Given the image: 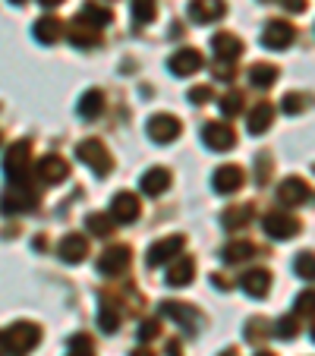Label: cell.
<instances>
[{
	"instance_id": "cell-1",
	"label": "cell",
	"mask_w": 315,
	"mask_h": 356,
	"mask_svg": "<svg viewBox=\"0 0 315 356\" xmlns=\"http://www.w3.org/2000/svg\"><path fill=\"white\" fill-rule=\"evenodd\" d=\"M3 337H7V353L10 356H26L29 350L41 341V328L32 325V322H16L3 331Z\"/></svg>"
},
{
	"instance_id": "cell-2",
	"label": "cell",
	"mask_w": 315,
	"mask_h": 356,
	"mask_svg": "<svg viewBox=\"0 0 315 356\" xmlns=\"http://www.w3.org/2000/svg\"><path fill=\"white\" fill-rule=\"evenodd\" d=\"M29 164H32V145L22 139L10 145L7 158H3V174L10 183H29Z\"/></svg>"
},
{
	"instance_id": "cell-3",
	"label": "cell",
	"mask_w": 315,
	"mask_h": 356,
	"mask_svg": "<svg viewBox=\"0 0 315 356\" xmlns=\"http://www.w3.org/2000/svg\"><path fill=\"white\" fill-rule=\"evenodd\" d=\"M76 155H79V161L88 164V168H92L98 177H108L111 168H114L111 152L104 148V142H101V139H82L79 148H76Z\"/></svg>"
},
{
	"instance_id": "cell-4",
	"label": "cell",
	"mask_w": 315,
	"mask_h": 356,
	"mask_svg": "<svg viewBox=\"0 0 315 356\" xmlns=\"http://www.w3.org/2000/svg\"><path fill=\"white\" fill-rule=\"evenodd\" d=\"M35 205H38V193L29 183H13V189H7L3 199H0L3 215H22V211H32Z\"/></svg>"
},
{
	"instance_id": "cell-5",
	"label": "cell",
	"mask_w": 315,
	"mask_h": 356,
	"mask_svg": "<svg viewBox=\"0 0 315 356\" xmlns=\"http://www.w3.org/2000/svg\"><path fill=\"white\" fill-rule=\"evenodd\" d=\"M145 129H148V139L158 142V145H170V142H177L183 133L180 120H177L174 114H154Z\"/></svg>"
},
{
	"instance_id": "cell-6",
	"label": "cell",
	"mask_w": 315,
	"mask_h": 356,
	"mask_svg": "<svg viewBox=\"0 0 315 356\" xmlns=\"http://www.w3.org/2000/svg\"><path fill=\"white\" fill-rule=\"evenodd\" d=\"M129 262H133V252H129V246H108L104 252H101L98 259V271L108 277H117L123 275V271L129 268Z\"/></svg>"
},
{
	"instance_id": "cell-7",
	"label": "cell",
	"mask_w": 315,
	"mask_h": 356,
	"mask_svg": "<svg viewBox=\"0 0 315 356\" xmlns=\"http://www.w3.org/2000/svg\"><path fill=\"white\" fill-rule=\"evenodd\" d=\"M261 227H265V234H268L271 240H290V236L300 234V221H296L293 215H287V211H271V215H265Z\"/></svg>"
},
{
	"instance_id": "cell-8",
	"label": "cell",
	"mask_w": 315,
	"mask_h": 356,
	"mask_svg": "<svg viewBox=\"0 0 315 356\" xmlns=\"http://www.w3.org/2000/svg\"><path fill=\"white\" fill-rule=\"evenodd\" d=\"M183 246H186V240H183L180 234L164 236V240H158L152 249H148V265H152V268H161L164 262H174V259L183 252Z\"/></svg>"
},
{
	"instance_id": "cell-9",
	"label": "cell",
	"mask_w": 315,
	"mask_h": 356,
	"mask_svg": "<svg viewBox=\"0 0 315 356\" xmlns=\"http://www.w3.org/2000/svg\"><path fill=\"white\" fill-rule=\"evenodd\" d=\"M161 316L164 318H174V322H180L183 328H202V312L193 309L189 302H180V300H164L161 302Z\"/></svg>"
},
{
	"instance_id": "cell-10",
	"label": "cell",
	"mask_w": 315,
	"mask_h": 356,
	"mask_svg": "<svg viewBox=\"0 0 315 356\" xmlns=\"http://www.w3.org/2000/svg\"><path fill=\"white\" fill-rule=\"evenodd\" d=\"M202 142H205L208 148H215V152H230L236 142V133L234 127H227V123H205L202 127Z\"/></svg>"
},
{
	"instance_id": "cell-11",
	"label": "cell",
	"mask_w": 315,
	"mask_h": 356,
	"mask_svg": "<svg viewBox=\"0 0 315 356\" xmlns=\"http://www.w3.org/2000/svg\"><path fill=\"white\" fill-rule=\"evenodd\" d=\"M35 174L45 186H54V183H63L70 177V164L63 161L60 155H45L38 164H35Z\"/></svg>"
},
{
	"instance_id": "cell-12",
	"label": "cell",
	"mask_w": 315,
	"mask_h": 356,
	"mask_svg": "<svg viewBox=\"0 0 315 356\" xmlns=\"http://www.w3.org/2000/svg\"><path fill=\"white\" fill-rule=\"evenodd\" d=\"M261 44L271 47V51H284V47L293 44V26L284 19H271L261 32Z\"/></svg>"
},
{
	"instance_id": "cell-13",
	"label": "cell",
	"mask_w": 315,
	"mask_h": 356,
	"mask_svg": "<svg viewBox=\"0 0 315 356\" xmlns=\"http://www.w3.org/2000/svg\"><path fill=\"white\" fill-rule=\"evenodd\" d=\"M168 70L174 76H193L202 70V54L195 47H183V51H174L168 60Z\"/></svg>"
},
{
	"instance_id": "cell-14",
	"label": "cell",
	"mask_w": 315,
	"mask_h": 356,
	"mask_svg": "<svg viewBox=\"0 0 315 356\" xmlns=\"http://www.w3.org/2000/svg\"><path fill=\"white\" fill-rule=\"evenodd\" d=\"M246 183V170L236 168V164H224V168L215 170V193L221 195H230Z\"/></svg>"
},
{
	"instance_id": "cell-15",
	"label": "cell",
	"mask_w": 315,
	"mask_h": 356,
	"mask_svg": "<svg viewBox=\"0 0 315 356\" xmlns=\"http://www.w3.org/2000/svg\"><path fill=\"white\" fill-rule=\"evenodd\" d=\"M227 7H224V0H193L189 3V19L205 26V22H215V19H224Z\"/></svg>"
},
{
	"instance_id": "cell-16",
	"label": "cell",
	"mask_w": 315,
	"mask_h": 356,
	"mask_svg": "<svg viewBox=\"0 0 315 356\" xmlns=\"http://www.w3.org/2000/svg\"><path fill=\"white\" fill-rule=\"evenodd\" d=\"M309 183L300 180V177H290V180H284L281 186H277V199H281V205H306L309 202Z\"/></svg>"
},
{
	"instance_id": "cell-17",
	"label": "cell",
	"mask_w": 315,
	"mask_h": 356,
	"mask_svg": "<svg viewBox=\"0 0 315 356\" xmlns=\"http://www.w3.org/2000/svg\"><path fill=\"white\" fill-rule=\"evenodd\" d=\"M111 215L117 224H133L139 218V199L133 193H117L111 202Z\"/></svg>"
},
{
	"instance_id": "cell-18",
	"label": "cell",
	"mask_w": 315,
	"mask_h": 356,
	"mask_svg": "<svg viewBox=\"0 0 315 356\" xmlns=\"http://www.w3.org/2000/svg\"><path fill=\"white\" fill-rule=\"evenodd\" d=\"M57 256H60L63 262H70V265H79L82 259L88 256V240H86L82 234H70V236H63L60 246H57Z\"/></svg>"
},
{
	"instance_id": "cell-19",
	"label": "cell",
	"mask_w": 315,
	"mask_h": 356,
	"mask_svg": "<svg viewBox=\"0 0 315 356\" xmlns=\"http://www.w3.org/2000/svg\"><path fill=\"white\" fill-rule=\"evenodd\" d=\"M211 47H215V60L234 63V60H240V54H243V41L230 32H218L215 38H211Z\"/></svg>"
},
{
	"instance_id": "cell-20",
	"label": "cell",
	"mask_w": 315,
	"mask_h": 356,
	"mask_svg": "<svg viewBox=\"0 0 315 356\" xmlns=\"http://www.w3.org/2000/svg\"><path fill=\"white\" fill-rule=\"evenodd\" d=\"M67 35H70V41H73L76 47H95V44H101V29L88 26V22L82 19V16H79V19L70 22Z\"/></svg>"
},
{
	"instance_id": "cell-21",
	"label": "cell",
	"mask_w": 315,
	"mask_h": 356,
	"mask_svg": "<svg viewBox=\"0 0 315 356\" xmlns=\"http://www.w3.org/2000/svg\"><path fill=\"white\" fill-rule=\"evenodd\" d=\"M193 275H195V262L189 256H177L174 262H170V268H168V284L170 287H186L189 281H193Z\"/></svg>"
},
{
	"instance_id": "cell-22",
	"label": "cell",
	"mask_w": 315,
	"mask_h": 356,
	"mask_svg": "<svg viewBox=\"0 0 315 356\" xmlns=\"http://www.w3.org/2000/svg\"><path fill=\"white\" fill-rule=\"evenodd\" d=\"M240 287L246 290L249 296H265L271 290V275H268V271H261V268L246 271V275L240 277Z\"/></svg>"
},
{
	"instance_id": "cell-23",
	"label": "cell",
	"mask_w": 315,
	"mask_h": 356,
	"mask_svg": "<svg viewBox=\"0 0 315 356\" xmlns=\"http://www.w3.org/2000/svg\"><path fill=\"white\" fill-rule=\"evenodd\" d=\"M271 123H275V108H271L268 101H259V104L252 108V114H249V133L261 136Z\"/></svg>"
},
{
	"instance_id": "cell-24",
	"label": "cell",
	"mask_w": 315,
	"mask_h": 356,
	"mask_svg": "<svg viewBox=\"0 0 315 356\" xmlns=\"http://www.w3.org/2000/svg\"><path fill=\"white\" fill-rule=\"evenodd\" d=\"M142 193L145 195H161L164 189L170 186V170H164V168H152V170H145V177H142Z\"/></svg>"
},
{
	"instance_id": "cell-25",
	"label": "cell",
	"mask_w": 315,
	"mask_h": 356,
	"mask_svg": "<svg viewBox=\"0 0 315 356\" xmlns=\"http://www.w3.org/2000/svg\"><path fill=\"white\" fill-rule=\"evenodd\" d=\"M60 35H63V22L57 19V16H45V19L35 22V38H38L41 44H54Z\"/></svg>"
},
{
	"instance_id": "cell-26",
	"label": "cell",
	"mask_w": 315,
	"mask_h": 356,
	"mask_svg": "<svg viewBox=\"0 0 315 356\" xmlns=\"http://www.w3.org/2000/svg\"><path fill=\"white\" fill-rule=\"evenodd\" d=\"M255 256V246L249 240H240V243H227L221 252V259L227 265H240V262H249V259Z\"/></svg>"
},
{
	"instance_id": "cell-27",
	"label": "cell",
	"mask_w": 315,
	"mask_h": 356,
	"mask_svg": "<svg viewBox=\"0 0 315 356\" xmlns=\"http://www.w3.org/2000/svg\"><path fill=\"white\" fill-rule=\"evenodd\" d=\"M98 328L108 331V334L120 328V309H117L111 300H101L98 302Z\"/></svg>"
},
{
	"instance_id": "cell-28",
	"label": "cell",
	"mask_w": 315,
	"mask_h": 356,
	"mask_svg": "<svg viewBox=\"0 0 315 356\" xmlns=\"http://www.w3.org/2000/svg\"><path fill=\"white\" fill-rule=\"evenodd\" d=\"M249 218H252V205H234L221 215V227L224 230H236V227H246Z\"/></svg>"
},
{
	"instance_id": "cell-29",
	"label": "cell",
	"mask_w": 315,
	"mask_h": 356,
	"mask_svg": "<svg viewBox=\"0 0 315 356\" xmlns=\"http://www.w3.org/2000/svg\"><path fill=\"white\" fill-rule=\"evenodd\" d=\"M249 82H252L255 88H271L277 82V67L275 63H255V67L249 70Z\"/></svg>"
},
{
	"instance_id": "cell-30",
	"label": "cell",
	"mask_w": 315,
	"mask_h": 356,
	"mask_svg": "<svg viewBox=\"0 0 315 356\" xmlns=\"http://www.w3.org/2000/svg\"><path fill=\"white\" fill-rule=\"evenodd\" d=\"M101 111H104V95H101L98 88H92V92L82 95V101H79V117H86V120H95Z\"/></svg>"
},
{
	"instance_id": "cell-31",
	"label": "cell",
	"mask_w": 315,
	"mask_h": 356,
	"mask_svg": "<svg viewBox=\"0 0 315 356\" xmlns=\"http://www.w3.org/2000/svg\"><path fill=\"white\" fill-rule=\"evenodd\" d=\"M82 19H86L88 26H95V29H104V26H111L114 13H111L108 7H101V3H86V10H82Z\"/></svg>"
},
{
	"instance_id": "cell-32",
	"label": "cell",
	"mask_w": 315,
	"mask_h": 356,
	"mask_svg": "<svg viewBox=\"0 0 315 356\" xmlns=\"http://www.w3.org/2000/svg\"><path fill=\"white\" fill-rule=\"evenodd\" d=\"M309 104H312V98H309V95H302V92H287V95H284V101H281L284 114H290V117L309 111Z\"/></svg>"
},
{
	"instance_id": "cell-33",
	"label": "cell",
	"mask_w": 315,
	"mask_h": 356,
	"mask_svg": "<svg viewBox=\"0 0 315 356\" xmlns=\"http://www.w3.org/2000/svg\"><path fill=\"white\" fill-rule=\"evenodd\" d=\"M158 16V0H133V19L136 26H148Z\"/></svg>"
},
{
	"instance_id": "cell-34",
	"label": "cell",
	"mask_w": 315,
	"mask_h": 356,
	"mask_svg": "<svg viewBox=\"0 0 315 356\" xmlns=\"http://www.w3.org/2000/svg\"><path fill=\"white\" fill-rule=\"evenodd\" d=\"M293 271L302 281H315V252H300L293 259Z\"/></svg>"
},
{
	"instance_id": "cell-35",
	"label": "cell",
	"mask_w": 315,
	"mask_h": 356,
	"mask_svg": "<svg viewBox=\"0 0 315 356\" xmlns=\"http://www.w3.org/2000/svg\"><path fill=\"white\" fill-rule=\"evenodd\" d=\"M86 227L92 230L95 236H111V230H114V215H88Z\"/></svg>"
},
{
	"instance_id": "cell-36",
	"label": "cell",
	"mask_w": 315,
	"mask_h": 356,
	"mask_svg": "<svg viewBox=\"0 0 315 356\" xmlns=\"http://www.w3.org/2000/svg\"><path fill=\"white\" fill-rule=\"evenodd\" d=\"M92 350H95L92 337H88V334H73V337H70V353L67 356H95Z\"/></svg>"
},
{
	"instance_id": "cell-37",
	"label": "cell",
	"mask_w": 315,
	"mask_h": 356,
	"mask_svg": "<svg viewBox=\"0 0 315 356\" xmlns=\"http://www.w3.org/2000/svg\"><path fill=\"white\" fill-rule=\"evenodd\" d=\"M243 101H246V98H243L240 92H227V95H224V98H221L224 117H236V114H240V111H243Z\"/></svg>"
},
{
	"instance_id": "cell-38",
	"label": "cell",
	"mask_w": 315,
	"mask_h": 356,
	"mask_svg": "<svg viewBox=\"0 0 315 356\" xmlns=\"http://www.w3.org/2000/svg\"><path fill=\"white\" fill-rule=\"evenodd\" d=\"M296 316H315V290H306V293L296 296Z\"/></svg>"
},
{
	"instance_id": "cell-39",
	"label": "cell",
	"mask_w": 315,
	"mask_h": 356,
	"mask_svg": "<svg viewBox=\"0 0 315 356\" xmlns=\"http://www.w3.org/2000/svg\"><path fill=\"white\" fill-rule=\"evenodd\" d=\"M275 334L281 337V341H293V337H296V318L293 316H284L281 322L275 325Z\"/></svg>"
},
{
	"instance_id": "cell-40",
	"label": "cell",
	"mask_w": 315,
	"mask_h": 356,
	"mask_svg": "<svg viewBox=\"0 0 315 356\" xmlns=\"http://www.w3.org/2000/svg\"><path fill=\"white\" fill-rule=\"evenodd\" d=\"M189 101H193V104H208V101H211V88H208V86L189 88Z\"/></svg>"
},
{
	"instance_id": "cell-41",
	"label": "cell",
	"mask_w": 315,
	"mask_h": 356,
	"mask_svg": "<svg viewBox=\"0 0 315 356\" xmlns=\"http://www.w3.org/2000/svg\"><path fill=\"white\" fill-rule=\"evenodd\" d=\"M158 337V322H142L139 325V341H154Z\"/></svg>"
},
{
	"instance_id": "cell-42",
	"label": "cell",
	"mask_w": 315,
	"mask_h": 356,
	"mask_svg": "<svg viewBox=\"0 0 315 356\" xmlns=\"http://www.w3.org/2000/svg\"><path fill=\"white\" fill-rule=\"evenodd\" d=\"M287 13H306V0H284Z\"/></svg>"
},
{
	"instance_id": "cell-43",
	"label": "cell",
	"mask_w": 315,
	"mask_h": 356,
	"mask_svg": "<svg viewBox=\"0 0 315 356\" xmlns=\"http://www.w3.org/2000/svg\"><path fill=\"white\" fill-rule=\"evenodd\" d=\"M211 287L230 290V287H234V281H227V275H211Z\"/></svg>"
},
{
	"instance_id": "cell-44",
	"label": "cell",
	"mask_w": 315,
	"mask_h": 356,
	"mask_svg": "<svg viewBox=\"0 0 315 356\" xmlns=\"http://www.w3.org/2000/svg\"><path fill=\"white\" fill-rule=\"evenodd\" d=\"M268 170H271V161H265V158H259V180H261V183L268 180Z\"/></svg>"
},
{
	"instance_id": "cell-45",
	"label": "cell",
	"mask_w": 315,
	"mask_h": 356,
	"mask_svg": "<svg viewBox=\"0 0 315 356\" xmlns=\"http://www.w3.org/2000/svg\"><path fill=\"white\" fill-rule=\"evenodd\" d=\"M133 356H154V353H152L148 347H136V350H133Z\"/></svg>"
},
{
	"instance_id": "cell-46",
	"label": "cell",
	"mask_w": 315,
	"mask_h": 356,
	"mask_svg": "<svg viewBox=\"0 0 315 356\" xmlns=\"http://www.w3.org/2000/svg\"><path fill=\"white\" fill-rule=\"evenodd\" d=\"M0 356H10L7 353V337H3V331H0Z\"/></svg>"
},
{
	"instance_id": "cell-47",
	"label": "cell",
	"mask_w": 315,
	"mask_h": 356,
	"mask_svg": "<svg viewBox=\"0 0 315 356\" xmlns=\"http://www.w3.org/2000/svg\"><path fill=\"white\" fill-rule=\"evenodd\" d=\"M168 350H170V356H180V343H177V341H170Z\"/></svg>"
},
{
	"instance_id": "cell-48",
	"label": "cell",
	"mask_w": 315,
	"mask_h": 356,
	"mask_svg": "<svg viewBox=\"0 0 315 356\" xmlns=\"http://www.w3.org/2000/svg\"><path fill=\"white\" fill-rule=\"evenodd\" d=\"M32 246H35V249H45V246H47V240H45V236H35Z\"/></svg>"
},
{
	"instance_id": "cell-49",
	"label": "cell",
	"mask_w": 315,
	"mask_h": 356,
	"mask_svg": "<svg viewBox=\"0 0 315 356\" xmlns=\"http://www.w3.org/2000/svg\"><path fill=\"white\" fill-rule=\"evenodd\" d=\"M41 7H57V3H63V0H38Z\"/></svg>"
},
{
	"instance_id": "cell-50",
	"label": "cell",
	"mask_w": 315,
	"mask_h": 356,
	"mask_svg": "<svg viewBox=\"0 0 315 356\" xmlns=\"http://www.w3.org/2000/svg\"><path fill=\"white\" fill-rule=\"evenodd\" d=\"M221 356H236V350H224V353Z\"/></svg>"
},
{
	"instance_id": "cell-51",
	"label": "cell",
	"mask_w": 315,
	"mask_h": 356,
	"mask_svg": "<svg viewBox=\"0 0 315 356\" xmlns=\"http://www.w3.org/2000/svg\"><path fill=\"white\" fill-rule=\"evenodd\" d=\"M255 356H275V353H268V350H261V353H255Z\"/></svg>"
},
{
	"instance_id": "cell-52",
	"label": "cell",
	"mask_w": 315,
	"mask_h": 356,
	"mask_svg": "<svg viewBox=\"0 0 315 356\" xmlns=\"http://www.w3.org/2000/svg\"><path fill=\"white\" fill-rule=\"evenodd\" d=\"M10 3H26V0H10Z\"/></svg>"
},
{
	"instance_id": "cell-53",
	"label": "cell",
	"mask_w": 315,
	"mask_h": 356,
	"mask_svg": "<svg viewBox=\"0 0 315 356\" xmlns=\"http://www.w3.org/2000/svg\"><path fill=\"white\" fill-rule=\"evenodd\" d=\"M312 341H315V322H312Z\"/></svg>"
},
{
	"instance_id": "cell-54",
	"label": "cell",
	"mask_w": 315,
	"mask_h": 356,
	"mask_svg": "<svg viewBox=\"0 0 315 356\" xmlns=\"http://www.w3.org/2000/svg\"><path fill=\"white\" fill-rule=\"evenodd\" d=\"M0 142H3V133H0Z\"/></svg>"
}]
</instances>
